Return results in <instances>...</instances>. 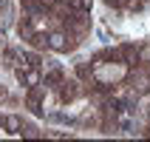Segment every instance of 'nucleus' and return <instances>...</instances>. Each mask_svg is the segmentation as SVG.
Masks as SVG:
<instances>
[{
  "instance_id": "0eeeda50",
  "label": "nucleus",
  "mask_w": 150,
  "mask_h": 142,
  "mask_svg": "<svg viewBox=\"0 0 150 142\" xmlns=\"http://www.w3.org/2000/svg\"><path fill=\"white\" fill-rule=\"evenodd\" d=\"M20 134H23L25 139H37V136H40V131H37L34 125H23V131H20Z\"/></svg>"
},
{
  "instance_id": "423d86ee",
  "label": "nucleus",
  "mask_w": 150,
  "mask_h": 142,
  "mask_svg": "<svg viewBox=\"0 0 150 142\" xmlns=\"http://www.w3.org/2000/svg\"><path fill=\"white\" fill-rule=\"evenodd\" d=\"M68 3H71V6H74L76 11H88V9H91V3H93V0H68Z\"/></svg>"
},
{
  "instance_id": "f257e3e1",
  "label": "nucleus",
  "mask_w": 150,
  "mask_h": 142,
  "mask_svg": "<svg viewBox=\"0 0 150 142\" xmlns=\"http://www.w3.org/2000/svg\"><path fill=\"white\" fill-rule=\"evenodd\" d=\"M48 49L51 51H71L74 49V34L65 29H54L48 31Z\"/></svg>"
},
{
  "instance_id": "6e6552de",
  "label": "nucleus",
  "mask_w": 150,
  "mask_h": 142,
  "mask_svg": "<svg viewBox=\"0 0 150 142\" xmlns=\"http://www.w3.org/2000/svg\"><path fill=\"white\" fill-rule=\"evenodd\" d=\"M142 60H150V46H142V49H139V63H142Z\"/></svg>"
},
{
  "instance_id": "39448f33",
  "label": "nucleus",
  "mask_w": 150,
  "mask_h": 142,
  "mask_svg": "<svg viewBox=\"0 0 150 142\" xmlns=\"http://www.w3.org/2000/svg\"><path fill=\"white\" fill-rule=\"evenodd\" d=\"M3 128H6L8 134H20V131H23V119L17 117V114H11V117H6V122H3Z\"/></svg>"
},
{
  "instance_id": "1a4fd4ad",
  "label": "nucleus",
  "mask_w": 150,
  "mask_h": 142,
  "mask_svg": "<svg viewBox=\"0 0 150 142\" xmlns=\"http://www.w3.org/2000/svg\"><path fill=\"white\" fill-rule=\"evenodd\" d=\"M3 6H6V0H0V9H3Z\"/></svg>"
},
{
  "instance_id": "f03ea898",
  "label": "nucleus",
  "mask_w": 150,
  "mask_h": 142,
  "mask_svg": "<svg viewBox=\"0 0 150 142\" xmlns=\"http://www.w3.org/2000/svg\"><path fill=\"white\" fill-rule=\"evenodd\" d=\"M119 63H125L127 68H136V63H139V46H122L119 49Z\"/></svg>"
},
{
  "instance_id": "9d476101",
  "label": "nucleus",
  "mask_w": 150,
  "mask_h": 142,
  "mask_svg": "<svg viewBox=\"0 0 150 142\" xmlns=\"http://www.w3.org/2000/svg\"><path fill=\"white\" fill-rule=\"evenodd\" d=\"M0 34H3V31H0Z\"/></svg>"
},
{
  "instance_id": "20e7f679",
  "label": "nucleus",
  "mask_w": 150,
  "mask_h": 142,
  "mask_svg": "<svg viewBox=\"0 0 150 142\" xmlns=\"http://www.w3.org/2000/svg\"><path fill=\"white\" fill-rule=\"evenodd\" d=\"M42 83L48 85V88H54V91H59V85L65 83V71H62V68H48V71H45V80H42Z\"/></svg>"
},
{
  "instance_id": "7ed1b4c3",
  "label": "nucleus",
  "mask_w": 150,
  "mask_h": 142,
  "mask_svg": "<svg viewBox=\"0 0 150 142\" xmlns=\"http://www.w3.org/2000/svg\"><path fill=\"white\" fill-rule=\"evenodd\" d=\"M127 85H130L133 91H139V94L150 91V74H147V71H136V74L127 80Z\"/></svg>"
}]
</instances>
